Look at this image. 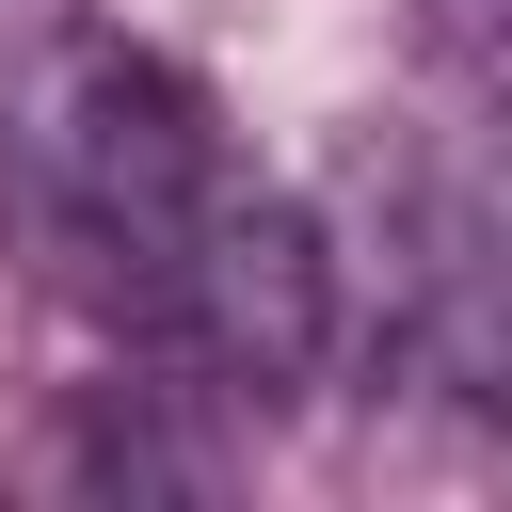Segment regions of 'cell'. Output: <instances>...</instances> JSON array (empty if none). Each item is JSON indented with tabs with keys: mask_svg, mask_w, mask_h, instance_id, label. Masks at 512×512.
I'll return each mask as SVG.
<instances>
[{
	"mask_svg": "<svg viewBox=\"0 0 512 512\" xmlns=\"http://www.w3.org/2000/svg\"><path fill=\"white\" fill-rule=\"evenodd\" d=\"M224 192V128L208 96L128 48V32H48L0 96V208L32 240V272L112 320V336H160V288H176V240L192 208Z\"/></svg>",
	"mask_w": 512,
	"mask_h": 512,
	"instance_id": "cell-1",
	"label": "cell"
},
{
	"mask_svg": "<svg viewBox=\"0 0 512 512\" xmlns=\"http://www.w3.org/2000/svg\"><path fill=\"white\" fill-rule=\"evenodd\" d=\"M336 336H352V256H336V224L304 208V192H272V176H240L224 160V192L192 208V240H176V288H160V336L144 352H176L208 400H240V416H288L320 368H336Z\"/></svg>",
	"mask_w": 512,
	"mask_h": 512,
	"instance_id": "cell-2",
	"label": "cell"
},
{
	"mask_svg": "<svg viewBox=\"0 0 512 512\" xmlns=\"http://www.w3.org/2000/svg\"><path fill=\"white\" fill-rule=\"evenodd\" d=\"M432 48H448L464 80H496V0H432Z\"/></svg>",
	"mask_w": 512,
	"mask_h": 512,
	"instance_id": "cell-3",
	"label": "cell"
}]
</instances>
